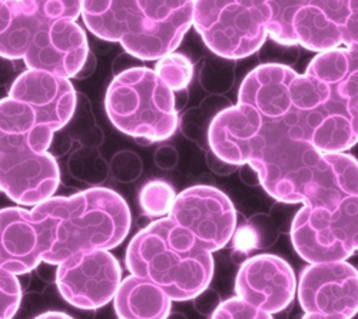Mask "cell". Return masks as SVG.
Returning a JSON list of instances; mask_svg holds the SVG:
<instances>
[{
	"label": "cell",
	"instance_id": "7a4b0ae2",
	"mask_svg": "<svg viewBox=\"0 0 358 319\" xmlns=\"http://www.w3.org/2000/svg\"><path fill=\"white\" fill-rule=\"evenodd\" d=\"M196 0H82L85 26L141 61H159L194 26Z\"/></svg>",
	"mask_w": 358,
	"mask_h": 319
},
{
	"label": "cell",
	"instance_id": "5b68a950",
	"mask_svg": "<svg viewBox=\"0 0 358 319\" xmlns=\"http://www.w3.org/2000/svg\"><path fill=\"white\" fill-rule=\"evenodd\" d=\"M10 3L13 17L0 40V57L22 59L31 71L76 77L89 54L82 26L72 19L43 17L27 0H10Z\"/></svg>",
	"mask_w": 358,
	"mask_h": 319
},
{
	"label": "cell",
	"instance_id": "7c38bea8",
	"mask_svg": "<svg viewBox=\"0 0 358 319\" xmlns=\"http://www.w3.org/2000/svg\"><path fill=\"white\" fill-rule=\"evenodd\" d=\"M296 292V278L285 259L255 255L241 265L235 279V294L270 313L288 308Z\"/></svg>",
	"mask_w": 358,
	"mask_h": 319
},
{
	"label": "cell",
	"instance_id": "ffe728a7",
	"mask_svg": "<svg viewBox=\"0 0 358 319\" xmlns=\"http://www.w3.org/2000/svg\"><path fill=\"white\" fill-rule=\"evenodd\" d=\"M311 2L314 0H271V22L268 26V36L281 45L294 46L292 17Z\"/></svg>",
	"mask_w": 358,
	"mask_h": 319
},
{
	"label": "cell",
	"instance_id": "e0dca14e",
	"mask_svg": "<svg viewBox=\"0 0 358 319\" xmlns=\"http://www.w3.org/2000/svg\"><path fill=\"white\" fill-rule=\"evenodd\" d=\"M113 308L119 319H166L172 299L157 283L129 275L117 288Z\"/></svg>",
	"mask_w": 358,
	"mask_h": 319
},
{
	"label": "cell",
	"instance_id": "2e32d148",
	"mask_svg": "<svg viewBox=\"0 0 358 319\" xmlns=\"http://www.w3.org/2000/svg\"><path fill=\"white\" fill-rule=\"evenodd\" d=\"M296 72L285 65H261L241 83L238 102L251 105L264 118H282L291 109L289 83Z\"/></svg>",
	"mask_w": 358,
	"mask_h": 319
},
{
	"label": "cell",
	"instance_id": "3957f363",
	"mask_svg": "<svg viewBox=\"0 0 358 319\" xmlns=\"http://www.w3.org/2000/svg\"><path fill=\"white\" fill-rule=\"evenodd\" d=\"M49 244L43 262L59 265L78 252L113 249L131 230L125 199L108 188H91L72 196H52L32 208Z\"/></svg>",
	"mask_w": 358,
	"mask_h": 319
},
{
	"label": "cell",
	"instance_id": "d6986e66",
	"mask_svg": "<svg viewBox=\"0 0 358 319\" xmlns=\"http://www.w3.org/2000/svg\"><path fill=\"white\" fill-rule=\"evenodd\" d=\"M304 207L310 216L330 232L336 241L343 242L352 252L358 251V192L344 198L333 211Z\"/></svg>",
	"mask_w": 358,
	"mask_h": 319
},
{
	"label": "cell",
	"instance_id": "9c48e42d",
	"mask_svg": "<svg viewBox=\"0 0 358 319\" xmlns=\"http://www.w3.org/2000/svg\"><path fill=\"white\" fill-rule=\"evenodd\" d=\"M122 282V269L108 249L78 252L57 265L56 285L66 302L95 311L109 304Z\"/></svg>",
	"mask_w": 358,
	"mask_h": 319
},
{
	"label": "cell",
	"instance_id": "9a60e30c",
	"mask_svg": "<svg viewBox=\"0 0 358 319\" xmlns=\"http://www.w3.org/2000/svg\"><path fill=\"white\" fill-rule=\"evenodd\" d=\"M345 15V0H314L292 17L294 45L318 53L338 49Z\"/></svg>",
	"mask_w": 358,
	"mask_h": 319
},
{
	"label": "cell",
	"instance_id": "4316f807",
	"mask_svg": "<svg viewBox=\"0 0 358 319\" xmlns=\"http://www.w3.org/2000/svg\"><path fill=\"white\" fill-rule=\"evenodd\" d=\"M301 319H351L340 313H318V312H306Z\"/></svg>",
	"mask_w": 358,
	"mask_h": 319
},
{
	"label": "cell",
	"instance_id": "ac0fdd59",
	"mask_svg": "<svg viewBox=\"0 0 358 319\" xmlns=\"http://www.w3.org/2000/svg\"><path fill=\"white\" fill-rule=\"evenodd\" d=\"M289 234L294 249L308 264L343 262L354 255L347 245L336 241L330 232L314 221L306 207L294 216Z\"/></svg>",
	"mask_w": 358,
	"mask_h": 319
},
{
	"label": "cell",
	"instance_id": "52a82bcc",
	"mask_svg": "<svg viewBox=\"0 0 358 319\" xmlns=\"http://www.w3.org/2000/svg\"><path fill=\"white\" fill-rule=\"evenodd\" d=\"M271 0H196L194 26L206 47L225 59L248 57L265 43Z\"/></svg>",
	"mask_w": 358,
	"mask_h": 319
},
{
	"label": "cell",
	"instance_id": "8992f818",
	"mask_svg": "<svg viewBox=\"0 0 358 319\" xmlns=\"http://www.w3.org/2000/svg\"><path fill=\"white\" fill-rule=\"evenodd\" d=\"M105 109L117 131L136 139L166 140L178 128L175 92L155 69L134 68L115 76L106 91Z\"/></svg>",
	"mask_w": 358,
	"mask_h": 319
},
{
	"label": "cell",
	"instance_id": "44dd1931",
	"mask_svg": "<svg viewBox=\"0 0 358 319\" xmlns=\"http://www.w3.org/2000/svg\"><path fill=\"white\" fill-rule=\"evenodd\" d=\"M155 72L173 92L185 91L194 76V68L188 57L175 52L161 57Z\"/></svg>",
	"mask_w": 358,
	"mask_h": 319
},
{
	"label": "cell",
	"instance_id": "30bf717a",
	"mask_svg": "<svg viewBox=\"0 0 358 319\" xmlns=\"http://www.w3.org/2000/svg\"><path fill=\"white\" fill-rule=\"evenodd\" d=\"M168 216L210 252L222 249L236 230V212L231 199L210 185H195L176 195Z\"/></svg>",
	"mask_w": 358,
	"mask_h": 319
},
{
	"label": "cell",
	"instance_id": "ba28073f",
	"mask_svg": "<svg viewBox=\"0 0 358 319\" xmlns=\"http://www.w3.org/2000/svg\"><path fill=\"white\" fill-rule=\"evenodd\" d=\"M317 80L322 89L318 105L306 112L291 106L284 118L295 138L322 154H343L358 143V106L343 99L330 83Z\"/></svg>",
	"mask_w": 358,
	"mask_h": 319
},
{
	"label": "cell",
	"instance_id": "603a6c76",
	"mask_svg": "<svg viewBox=\"0 0 358 319\" xmlns=\"http://www.w3.org/2000/svg\"><path fill=\"white\" fill-rule=\"evenodd\" d=\"M210 319H274L273 313L266 312L248 301L232 297L222 301L211 313Z\"/></svg>",
	"mask_w": 358,
	"mask_h": 319
},
{
	"label": "cell",
	"instance_id": "cb8c5ba5",
	"mask_svg": "<svg viewBox=\"0 0 358 319\" xmlns=\"http://www.w3.org/2000/svg\"><path fill=\"white\" fill-rule=\"evenodd\" d=\"M22 302L17 275L0 267V319H12Z\"/></svg>",
	"mask_w": 358,
	"mask_h": 319
},
{
	"label": "cell",
	"instance_id": "8fae6325",
	"mask_svg": "<svg viewBox=\"0 0 358 319\" xmlns=\"http://www.w3.org/2000/svg\"><path fill=\"white\" fill-rule=\"evenodd\" d=\"M296 295L304 312L358 313V269L343 262L310 264L300 275Z\"/></svg>",
	"mask_w": 358,
	"mask_h": 319
},
{
	"label": "cell",
	"instance_id": "5bb4252c",
	"mask_svg": "<svg viewBox=\"0 0 358 319\" xmlns=\"http://www.w3.org/2000/svg\"><path fill=\"white\" fill-rule=\"evenodd\" d=\"M49 252L43 228L31 209H0V267L15 275L29 274Z\"/></svg>",
	"mask_w": 358,
	"mask_h": 319
},
{
	"label": "cell",
	"instance_id": "7402d4cb",
	"mask_svg": "<svg viewBox=\"0 0 358 319\" xmlns=\"http://www.w3.org/2000/svg\"><path fill=\"white\" fill-rule=\"evenodd\" d=\"M173 188L162 181L148 182L139 192V204L145 215L161 218L169 215L175 202Z\"/></svg>",
	"mask_w": 358,
	"mask_h": 319
},
{
	"label": "cell",
	"instance_id": "484cf974",
	"mask_svg": "<svg viewBox=\"0 0 358 319\" xmlns=\"http://www.w3.org/2000/svg\"><path fill=\"white\" fill-rule=\"evenodd\" d=\"M13 17V8L10 0H0V40L10 27Z\"/></svg>",
	"mask_w": 358,
	"mask_h": 319
},
{
	"label": "cell",
	"instance_id": "83f0119b",
	"mask_svg": "<svg viewBox=\"0 0 358 319\" xmlns=\"http://www.w3.org/2000/svg\"><path fill=\"white\" fill-rule=\"evenodd\" d=\"M35 319H73L71 315L65 313V312H57V311H49L45 312L39 316H36Z\"/></svg>",
	"mask_w": 358,
	"mask_h": 319
},
{
	"label": "cell",
	"instance_id": "6da1fadb",
	"mask_svg": "<svg viewBox=\"0 0 358 319\" xmlns=\"http://www.w3.org/2000/svg\"><path fill=\"white\" fill-rule=\"evenodd\" d=\"M262 188L284 204L333 211L358 192V161L347 154H322L295 138L285 118L266 119L243 155Z\"/></svg>",
	"mask_w": 358,
	"mask_h": 319
},
{
	"label": "cell",
	"instance_id": "d4e9b609",
	"mask_svg": "<svg viewBox=\"0 0 358 319\" xmlns=\"http://www.w3.org/2000/svg\"><path fill=\"white\" fill-rule=\"evenodd\" d=\"M35 10L48 19H72L82 15V0H27Z\"/></svg>",
	"mask_w": 358,
	"mask_h": 319
},
{
	"label": "cell",
	"instance_id": "4fadbf2b",
	"mask_svg": "<svg viewBox=\"0 0 358 319\" xmlns=\"http://www.w3.org/2000/svg\"><path fill=\"white\" fill-rule=\"evenodd\" d=\"M61 170L50 152L35 156L0 154V191L20 207H36L52 198Z\"/></svg>",
	"mask_w": 358,
	"mask_h": 319
},
{
	"label": "cell",
	"instance_id": "277c9868",
	"mask_svg": "<svg viewBox=\"0 0 358 319\" xmlns=\"http://www.w3.org/2000/svg\"><path fill=\"white\" fill-rule=\"evenodd\" d=\"M125 264L131 275L157 283L172 301H189L210 286L213 252L169 216L149 223L128 245Z\"/></svg>",
	"mask_w": 358,
	"mask_h": 319
}]
</instances>
